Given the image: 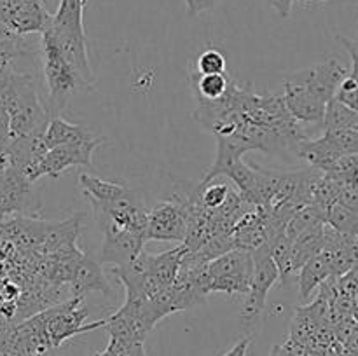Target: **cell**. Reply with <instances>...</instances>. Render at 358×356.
Returning <instances> with one entry per match:
<instances>
[{"mask_svg":"<svg viewBox=\"0 0 358 356\" xmlns=\"http://www.w3.org/2000/svg\"><path fill=\"white\" fill-rule=\"evenodd\" d=\"M206 274L210 293L222 292L227 295H247L254 274V257L250 251L234 248L208 262Z\"/></svg>","mask_w":358,"mask_h":356,"instance_id":"1","label":"cell"},{"mask_svg":"<svg viewBox=\"0 0 358 356\" xmlns=\"http://www.w3.org/2000/svg\"><path fill=\"white\" fill-rule=\"evenodd\" d=\"M42 63H44L45 86L49 91V100L56 112L65 107L70 94L79 89H91V84L77 72L76 66L55 47L49 40L42 38Z\"/></svg>","mask_w":358,"mask_h":356,"instance_id":"2","label":"cell"},{"mask_svg":"<svg viewBox=\"0 0 358 356\" xmlns=\"http://www.w3.org/2000/svg\"><path fill=\"white\" fill-rule=\"evenodd\" d=\"M45 314V334H48L51 348H59L65 341L76 337L79 334L96 330L105 327V320H98L94 323H86L90 314L84 297H72L66 302L55 304L44 309Z\"/></svg>","mask_w":358,"mask_h":356,"instance_id":"3","label":"cell"},{"mask_svg":"<svg viewBox=\"0 0 358 356\" xmlns=\"http://www.w3.org/2000/svg\"><path fill=\"white\" fill-rule=\"evenodd\" d=\"M252 257H254V274L241 309V325L245 328H252L259 323L269 290L280 281L278 269L271 257V246L259 248L252 253Z\"/></svg>","mask_w":358,"mask_h":356,"instance_id":"4","label":"cell"},{"mask_svg":"<svg viewBox=\"0 0 358 356\" xmlns=\"http://www.w3.org/2000/svg\"><path fill=\"white\" fill-rule=\"evenodd\" d=\"M348 73V68L338 59H327V61L317 63V65L306 66V68L290 73L283 82L294 84L311 96L318 98L324 103H329L331 100H334L339 84Z\"/></svg>","mask_w":358,"mask_h":356,"instance_id":"5","label":"cell"},{"mask_svg":"<svg viewBox=\"0 0 358 356\" xmlns=\"http://www.w3.org/2000/svg\"><path fill=\"white\" fill-rule=\"evenodd\" d=\"M189 212L180 194L175 192L170 201L157 202L147 213L145 239L154 241H178L184 243L187 236Z\"/></svg>","mask_w":358,"mask_h":356,"instance_id":"6","label":"cell"},{"mask_svg":"<svg viewBox=\"0 0 358 356\" xmlns=\"http://www.w3.org/2000/svg\"><path fill=\"white\" fill-rule=\"evenodd\" d=\"M105 140L96 136L94 140L83 143H72V145H58L49 149L38 161L37 168L31 175V184L42 177L58 178L65 170L73 166H91L93 154Z\"/></svg>","mask_w":358,"mask_h":356,"instance_id":"7","label":"cell"},{"mask_svg":"<svg viewBox=\"0 0 358 356\" xmlns=\"http://www.w3.org/2000/svg\"><path fill=\"white\" fill-rule=\"evenodd\" d=\"M51 14L42 0H0V21L20 37L42 34Z\"/></svg>","mask_w":358,"mask_h":356,"instance_id":"8","label":"cell"},{"mask_svg":"<svg viewBox=\"0 0 358 356\" xmlns=\"http://www.w3.org/2000/svg\"><path fill=\"white\" fill-rule=\"evenodd\" d=\"M100 225L103 230V244L100 250V264L119 267L131 262L140 251H143L145 239L129 230L121 229L105 216H100Z\"/></svg>","mask_w":358,"mask_h":356,"instance_id":"9","label":"cell"},{"mask_svg":"<svg viewBox=\"0 0 358 356\" xmlns=\"http://www.w3.org/2000/svg\"><path fill=\"white\" fill-rule=\"evenodd\" d=\"M147 299V297H143ZM143 299L126 297L124 304L115 311L112 316L105 320V328L114 341L126 342H143L152 328L145 321L142 311Z\"/></svg>","mask_w":358,"mask_h":356,"instance_id":"10","label":"cell"},{"mask_svg":"<svg viewBox=\"0 0 358 356\" xmlns=\"http://www.w3.org/2000/svg\"><path fill=\"white\" fill-rule=\"evenodd\" d=\"M185 250L187 248L180 243V246L171 248V250L163 251V253L147 255V297L157 295L159 292L166 290L168 286L173 285Z\"/></svg>","mask_w":358,"mask_h":356,"instance_id":"11","label":"cell"},{"mask_svg":"<svg viewBox=\"0 0 358 356\" xmlns=\"http://www.w3.org/2000/svg\"><path fill=\"white\" fill-rule=\"evenodd\" d=\"M69 285L72 297H86V293L90 292H101L103 295H110V285L105 278L100 260L91 257L90 253H83V257L79 258Z\"/></svg>","mask_w":358,"mask_h":356,"instance_id":"12","label":"cell"},{"mask_svg":"<svg viewBox=\"0 0 358 356\" xmlns=\"http://www.w3.org/2000/svg\"><path fill=\"white\" fill-rule=\"evenodd\" d=\"M94 133L83 124H73V122L63 121L58 115H52L48 122L42 140H44L45 149H52L58 145H72V143H83L94 140Z\"/></svg>","mask_w":358,"mask_h":356,"instance_id":"13","label":"cell"},{"mask_svg":"<svg viewBox=\"0 0 358 356\" xmlns=\"http://www.w3.org/2000/svg\"><path fill=\"white\" fill-rule=\"evenodd\" d=\"M79 185L84 191V195L90 198V201L93 202L96 212L110 206L112 202H115L121 195H124L128 192V188L124 185L115 184V181L110 180H103L100 177H91L87 173L80 175Z\"/></svg>","mask_w":358,"mask_h":356,"instance_id":"14","label":"cell"},{"mask_svg":"<svg viewBox=\"0 0 358 356\" xmlns=\"http://www.w3.org/2000/svg\"><path fill=\"white\" fill-rule=\"evenodd\" d=\"M331 276V269H329L327 260L318 253L317 257L310 258L303 267L299 269V297L301 300H306L311 297V293L317 288H320L322 283L327 281Z\"/></svg>","mask_w":358,"mask_h":356,"instance_id":"15","label":"cell"},{"mask_svg":"<svg viewBox=\"0 0 358 356\" xmlns=\"http://www.w3.org/2000/svg\"><path fill=\"white\" fill-rule=\"evenodd\" d=\"M324 129L325 131H341V129H350L358 126V112L353 108L346 107L345 103L331 100L325 107L324 115Z\"/></svg>","mask_w":358,"mask_h":356,"instance_id":"16","label":"cell"},{"mask_svg":"<svg viewBox=\"0 0 358 356\" xmlns=\"http://www.w3.org/2000/svg\"><path fill=\"white\" fill-rule=\"evenodd\" d=\"M196 100L215 101L220 100L227 93L231 86V77L226 73H210V75H199L196 73Z\"/></svg>","mask_w":358,"mask_h":356,"instance_id":"17","label":"cell"},{"mask_svg":"<svg viewBox=\"0 0 358 356\" xmlns=\"http://www.w3.org/2000/svg\"><path fill=\"white\" fill-rule=\"evenodd\" d=\"M325 223L336 232L345 234V236L358 237V213L346 208L341 202H336L334 206L325 213Z\"/></svg>","mask_w":358,"mask_h":356,"instance_id":"18","label":"cell"},{"mask_svg":"<svg viewBox=\"0 0 358 356\" xmlns=\"http://www.w3.org/2000/svg\"><path fill=\"white\" fill-rule=\"evenodd\" d=\"M196 188H198L199 201L208 209H219L227 201L231 192L234 191L233 185H229V181L224 180H212L208 184H198Z\"/></svg>","mask_w":358,"mask_h":356,"instance_id":"19","label":"cell"},{"mask_svg":"<svg viewBox=\"0 0 358 356\" xmlns=\"http://www.w3.org/2000/svg\"><path fill=\"white\" fill-rule=\"evenodd\" d=\"M196 68H198L199 75L226 73V56H224L219 49H206V51H203L201 54H199L198 61H196Z\"/></svg>","mask_w":358,"mask_h":356,"instance_id":"20","label":"cell"},{"mask_svg":"<svg viewBox=\"0 0 358 356\" xmlns=\"http://www.w3.org/2000/svg\"><path fill=\"white\" fill-rule=\"evenodd\" d=\"M334 98L338 101H341V103H345L346 107L358 112V77L353 75V73H348L343 79V82L339 84Z\"/></svg>","mask_w":358,"mask_h":356,"instance_id":"21","label":"cell"},{"mask_svg":"<svg viewBox=\"0 0 358 356\" xmlns=\"http://www.w3.org/2000/svg\"><path fill=\"white\" fill-rule=\"evenodd\" d=\"M105 351L110 356H147L145 349H143V342L114 341V339H110Z\"/></svg>","mask_w":358,"mask_h":356,"instance_id":"22","label":"cell"},{"mask_svg":"<svg viewBox=\"0 0 358 356\" xmlns=\"http://www.w3.org/2000/svg\"><path fill=\"white\" fill-rule=\"evenodd\" d=\"M184 2L185 9H187V16H198L205 10L213 9L220 0H184Z\"/></svg>","mask_w":358,"mask_h":356,"instance_id":"23","label":"cell"},{"mask_svg":"<svg viewBox=\"0 0 358 356\" xmlns=\"http://www.w3.org/2000/svg\"><path fill=\"white\" fill-rule=\"evenodd\" d=\"M338 40L345 45V49L352 56V72L350 73L358 77V40H352V38L343 37V35H338Z\"/></svg>","mask_w":358,"mask_h":356,"instance_id":"24","label":"cell"},{"mask_svg":"<svg viewBox=\"0 0 358 356\" xmlns=\"http://www.w3.org/2000/svg\"><path fill=\"white\" fill-rule=\"evenodd\" d=\"M339 202L358 213V188H341Z\"/></svg>","mask_w":358,"mask_h":356,"instance_id":"25","label":"cell"},{"mask_svg":"<svg viewBox=\"0 0 358 356\" xmlns=\"http://www.w3.org/2000/svg\"><path fill=\"white\" fill-rule=\"evenodd\" d=\"M268 2H269V6H271L273 9L280 14V16L287 17L290 14V10H292L294 3L299 2V0H268Z\"/></svg>","mask_w":358,"mask_h":356,"instance_id":"26","label":"cell"},{"mask_svg":"<svg viewBox=\"0 0 358 356\" xmlns=\"http://www.w3.org/2000/svg\"><path fill=\"white\" fill-rule=\"evenodd\" d=\"M248 346H250V337H247V339H243V341L238 342V344L234 346L233 349H229V351H227L224 356H247Z\"/></svg>","mask_w":358,"mask_h":356,"instance_id":"27","label":"cell"},{"mask_svg":"<svg viewBox=\"0 0 358 356\" xmlns=\"http://www.w3.org/2000/svg\"><path fill=\"white\" fill-rule=\"evenodd\" d=\"M355 320L358 321V295H357V300H355Z\"/></svg>","mask_w":358,"mask_h":356,"instance_id":"28","label":"cell"},{"mask_svg":"<svg viewBox=\"0 0 358 356\" xmlns=\"http://www.w3.org/2000/svg\"><path fill=\"white\" fill-rule=\"evenodd\" d=\"M306 2H325V0H306Z\"/></svg>","mask_w":358,"mask_h":356,"instance_id":"29","label":"cell"}]
</instances>
